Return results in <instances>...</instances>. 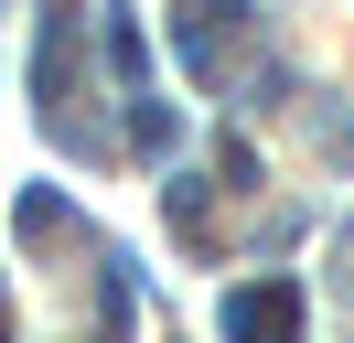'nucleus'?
<instances>
[{
	"instance_id": "1",
	"label": "nucleus",
	"mask_w": 354,
	"mask_h": 343,
	"mask_svg": "<svg viewBox=\"0 0 354 343\" xmlns=\"http://www.w3.org/2000/svg\"><path fill=\"white\" fill-rule=\"evenodd\" d=\"M290 322H301V290H290V279H258V290L225 300V333L236 343H290Z\"/></svg>"
},
{
	"instance_id": "2",
	"label": "nucleus",
	"mask_w": 354,
	"mask_h": 343,
	"mask_svg": "<svg viewBox=\"0 0 354 343\" xmlns=\"http://www.w3.org/2000/svg\"><path fill=\"white\" fill-rule=\"evenodd\" d=\"M75 64V0H44V54H32V97H65Z\"/></svg>"
}]
</instances>
